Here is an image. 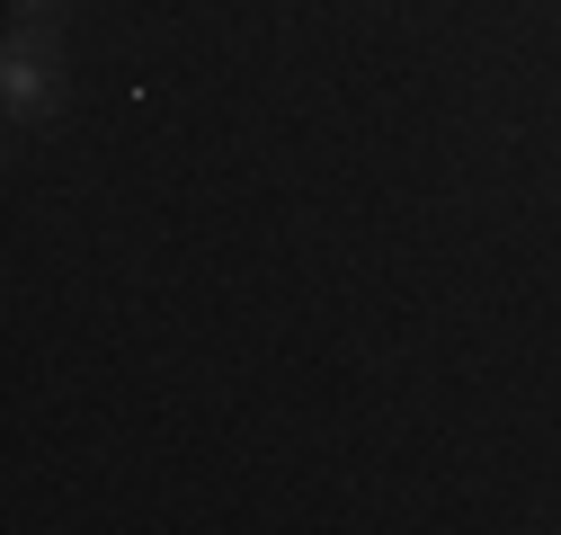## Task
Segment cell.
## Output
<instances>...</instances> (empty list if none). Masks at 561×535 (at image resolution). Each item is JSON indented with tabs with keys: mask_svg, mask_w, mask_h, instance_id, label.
I'll return each mask as SVG.
<instances>
[{
	"mask_svg": "<svg viewBox=\"0 0 561 535\" xmlns=\"http://www.w3.org/2000/svg\"><path fill=\"white\" fill-rule=\"evenodd\" d=\"M0 90H10V116H54V107H62V72L45 62L36 36L10 45V62H0Z\"/></svg>",
	"mask_w": 561,
	"mask_h": 535,
	"instance_id": "cell-1",
	"label": "cell"
},
{
	"mask_svg": "<svg viewBox=\"0 0 561 535\" xmlns=\"http://www.w3.org/2000/svg\"><path fill=\"white\" fill-rule=\"evenodd\" d=\"M54 10H62V0H19V19H27V27H45Z\"/></svg>",
	"mask_w": 561,
	"mask_h": 535,
	"instance_id": "cell-2",
	"label": "cell"
}]
</instances>
